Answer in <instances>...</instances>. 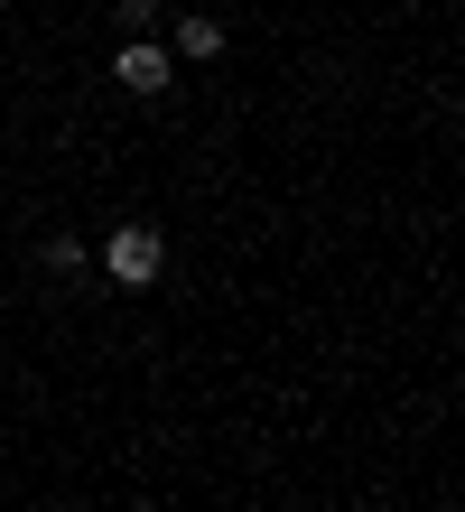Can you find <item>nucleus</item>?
Here are the masks:
<instances>
[{
	"mask_svg": "<svg viewBox=\"0 0 465 512\" xmlns=\"http://www.w3.org/2000/svg\"><path fill=\"white\" fill-rule=\"evenodd\" d=\"M103 270H112L121 289H149V280L168 270V233H159V224H112V243H103Z\"/></svg>",
	"mask_w": 465,
	"mask_h": 512,
	"instance_id": "obj_1",
	"label": "nucleus"
},
{
	"mask_svg": "<svg viewBox=\"0 0 465 512\" xmlns=\"http://www.w3.org/2000/svg\"><path fill=\"white\" fill-rule=\"evenodd\" d=\"M112 84H121V94H140V103H159L168 84H177V56L159 38H121L112 47Z\"/></svg>",
	"mask_w": 465,
	"mask_h": 512,
	"instance_id": "obj_2",
	"label": "nucleus"
},
{
	"mask_svg": "<svg viewBox=\"0 0 465 512\" xmlns=\"http://www.w3.org/2000/svg\"><path fill=\"white\" fill-rule=\"evenodd\" d=\"M168 56H177V66H205V56H224V28H214V19H177Z\"/></svg>",
	"mask_w": 465,
	"mask_h": 512,
	"instance_id": "obj_3",
	"label": "nucleus"
},
{
	"mask_svg": "<svg viewBox=\"0 0 465 512\" xmlns=\"http://www.w3.org/2000/svg\"><path fill=\"white\" fill-rule=\"evenodd\" d=\"M121 10V38H149V28H159V0H112Z\"/></svg>",
	"mask_w": 465,
	"mask_h": 512,
	"instance_id": "obj_4",
	"label": "nucleus"
},
{
	"mask_svg": "<svg viewBox=\"0 0 465 512\" xmlns=\"http://www.w3.org/2000/svg\"><path fill=\"white\" fill-rule=\"evenodd\" d=\"M47 270H56V280H75V270H84V243H75V233H56V243H47Z\"/></svg>",
	"mask_w": 465,
	"mask_h": 512,
	"instance_id": "obj_5",
	"label": "nucleus"
},
{
	"mask_svg": "<svg viewBox=\"0 0 465 512\" xmlns=\"http://www.w3.org/2000/svg\"><path fill=\"white\" fill-rule=\"evenodd\" d=\"M0 10H10V0H0Z\"/></svg>",
	"mask_w": 465,
	"mask_h": 512,
	"instance_id": "obj_6",
	"label": "nucleus"
}]
</instances>
